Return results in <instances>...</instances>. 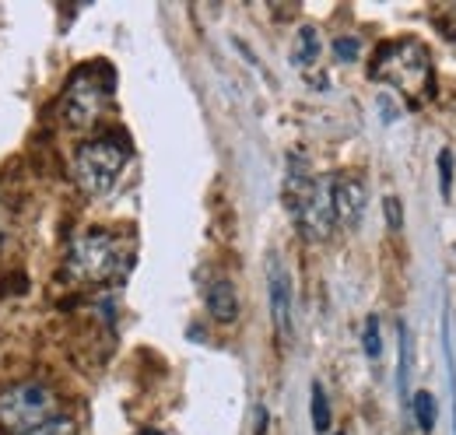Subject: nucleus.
Wrapping results in <instances>:
<instances>
[{
	"instance_id": "obj_1",
	"label": "nucleus",
	"mask_w": 456,
	"mask_h": 435,
	"mask_svg": "<svg viewBox=\"0 0 456 435\" xmlns=\"http://www.w3.org/2000/svg\"><path fill=\"white\" fill-rule=\"evenodd\" d=\"M334 176H309L305 162L288 165L285 179V204L298 221V232L309 242H323L334 235L338 211H334Z\"/></svg>"
},
{
	"instance_id": "obj_2",
	"label": "nucleus",
	"mask_w": 456,
	"mask_h": 435,
	"mask_svg": "<svg viewBox=\"0 0 456 435\" xmlns=\"http://www.w3.org/2000/svg\"><path fill=\"white\" fill-rule=\"evenodd\" d=\"M372 78L376 81H387L390 88H397L403 99L411 103H421L432 95L436 88V67H432V56L421 43L414 39H397L390 46H383L376 63H372Z\"/></svg>"
},
{
	"instance_id": "obj_3",
	"label": "nucleus",
	"mask_w": 456,
	"mask_h": 435,
	"mask_svg": "<svg viewBox=\"0 0 456 435\" xmlns=\"http://www.w3.org/2000/svg\"><path fill=\"white\" fill-rule=\"evenodd\" d=\"M126 271H130V246L119 235L95 228L74 239L67 257V274L74 281H116Z\"/></svg>"
},
{
	"instance_id": "obj_4",
	"label": "nucleus",
	"mask_w": 456,
	"mask_h": 435,
	"mask_svg": "<svg viewBox=\"0 0 456 435\" xmlns=\"http://www.w3.org/2000/svg\"><path fill=\"white\" fill-rule=\"evenodd\" d=\"M126 165V148L113 137H99L77 148L74 155V179L81 186V193L88 197H106L116 186L119 172Z\"/></svg>"
},
{
	"instance_id": "obj_5",
	"label": "nucleus",
	"mask_w": 456,
	"mask_h": 435,
	"mask_svg": "<svg viewBox=\"0 0 456 435\" xmlns=\"http://www.w3.org/2000/svg\"><path fill=\"white\" fill-rule=\"evenodd\" d=\"M53 393L43 382H18L0 393V429L11 435H25L50 422Z\"/></svg>"
},
{
	"instance_id": "obj_6",
	"label": "nucleus",
	"mask_w": 456,
	"mask_h": 435,
	"mask_svg": "<svg viewBox=\"0 0 456 435\" xmlns=\"http://www.w3.org/2000/svg\"><path fill=\"white\" fill-rule=\"evenodd\" d=\"M110 81H99L95 70H77L74 81L67 85L63 95V119L70 127H88L102 116V109L110 103Z\"/></svg>"
},
{
	"instance_id": "obj_7",
	"label": "nucleus",
	"mask_w": 456,
	"mask_h": 435,
	"mask_svg": "<svg viewBox=\"0 0 456 435\" xmlns=\"http://www.w3.org/2000/svg\"><path fill=\"white\" fill-rule=\"evenodd\" d=\"M267 295H271V316L281 337H291V281L278 257L267 260Z\"/></svg>"
},
{
	"instance_id": "obj_8",
	"label": "nucleus",
	"mask_w": 456,
	"mask_h": 435,
	"mask_svg": "<svg viewBox=\"0 0 456 435\" xmlns=\"http://www.w3.org/2000/svg\"><path fill=\"white\" fill-rule=\"evenodd\" d=\"M365 204H369V193L358 179L344 176L334 183V211H338V221L344 228H358L362 218H365Z\"/></svg>"
},
{
	"instance_id": "obj_9",
	"label": "nucleus",
	"mask_w": 456,
	"mask_h": 435,
	"mask_svg": "<svg viewBox=\"0 0 456 435\" xmlns=\"http://www.w3.org/2000/svg\"><path fill=\"white\" fill-rule=\"evenodd\" d=\"M208 313L218 324H235V316H239V295H235V288L228 281H222V277L208 288Z\"/></svg>"
},
{
	"instance_id": "obj_10",
	"label": "nucleus",
	"mask_w": 456,
	"mask_h": 435,
	"mask_svg": "<svg viewBox=\"0 0 456 435\" xmlns=\"http://www.w3.org/2000/svg\"><path fill=\"white\" fill-rule=\"evenodd\" d=\"M320 60V32L313 25H302L295 32V43H291V63L295 67H313Z\"/></svg>"
},
{
	"instance_id": "obj_11",
	"label": "nucleus",
	"mask_w": 456,
	"mask_h": 435,
	"mask_svg": "<svg viewBox=\"0 0 456 435\" xmlns=\"http://www.w3.org/2000/svg\"><path fill=\"white\" fill-rule=\"evenodd\" d=\"M411 330L407 324H400V365H397V390L403 407H411Z\"/></svg>"
},
{
	"instance_id": "obj_12",
	"label": "nucleus",
	"mask_w": 456,
	"mask_h": 435,
	"mask_svg": "<svg viewBox=\"0 0 456 435\" xmlns=\"http://www.w3.org/2000/svg\"><path fill=\"white\" fill-rule=\"evenodd\" d=\"M443 351H446V373H450V400H453V435H456V351H453V330H450V313H443Z\"/></svg>"
},
{
	"instance_id": "obj_13",
	"label": "nucleus",
	"mask_w": 456,
	"mask_h": 435,
	"mask_svg": "<svg viewBox=\"0 0 456 435\" xmlns=\"http://www.w3.org/2000/svg\"><path fill=\"white\" fill-rule=\"evenodd\" d=\"M411 407H414L418 429H421V432H432V425H436V397H432L428 390H418V393L411 397Z\"/></svg>"
},
{
	"instance_id": "obj_14",
	"label": "nucleus",
	"mask_w": 456,
	"mask_h": 435,
	"mask_svg": "<svg viewBox=\"0 0 456 435\" xmlns=\"http://www.w3.org/2000/svg\"><path fill=\"white\" fill-rule=\"evenodd\" d=\"M313 429L316 432L330 429V404H327V390L320 382H313Z\"/></svg>"
},
{
	"instance_id": "obj_15",
	"label": "nucleus",
	"mask_w": 456,
	"mask_h": 435,
	"mask_svg": "<svg viewBox=\"0 0 456 435\" xmlns=\"http://www.w3.org/2000/svg\"><path fill=\"white\" fill-rule=\"evenodd\" d=\"M439 193H443V201L453 197V152L450 148L439 152Z\"/></svg>"
},
{
	"instance_id": "obj_16",
	"label": "nucleus",
	"mask_w": 456,
	"mask_h": 435,
	"mask_svg": "<svg viewBox=\"0 0 456 435\" xmlns=\"http://www.w3.org/2000/svg\"><path fill=\"white\" fill-rule=\"evenodd\" d=\"M362 348H365V355H369V358H379V355H383V337H379V320H376V316H369V320H365V330H362Z\"/></svg>"
},
{
	"instance_id": "obj_17",
	"label": "nucleus",
	"mask_w": 456,
	"mask_h": 435,
	"mask_svg": "<svg viewBox=\"0 0 456 435\" xmlns=\"http://www.w3.org/2000/svg\"><path fill=\"white\" fill-rule=\"evenodd\" d=\"M362 53V43L354 39V36H341V39H334V56L341 60V63H354Z\"/></svg>"
},
{
	"instance_id": "obj_18",
	"label": "nucleus",
	"mask_w": 456,
	"mask_h": 435,
	"mask_svg": "<svg viewBox=\"0 0 456 435\" xmlns=\"http://www.w3.org/2000/svg\"><path fill=\"white\" fill-rule=\"evenodd\" d=\"M25 435H77V429H74L70 418H50V422H43L39 429H32Z\"/></svg>"
},
{
	"instance_id": "obj_19",
	"label": "nucleus",
	"mask_w": 456,
	"mask_h": 435,
	"mask_svg": "<svg viewBox=\"0 0 456 435\" xmlns=\"http://www.w3.org/2000/svg\"><path fill=\"white\" fill-rule=\"evenodd\" d=\"M387 221H390V228H394V232L403 228V208H400L397 197H387Z\"/></svg>"
},
{
	"instance_id": "obj_20",
	"label": "nucleus",
	"mask_w": 456,
	"mask_h": 435,
	"mask_svg": "<svg viewBox=\"0 0 456 435\" xmlns=\"http://www.w3.org/2000/svg\"><path fill=\"white\" fill-rule=\"evenodd\" d=\"M267 432V407H256V435Z\"/></svg>"
},
{
	"instance_id": "obj_21",
	"label": "nucleus",
	"mask_w": 456,
	"mask_h": 435,
	"mask_svg": "<svg viewBox=\"0 0 456 435\" xmlns=\"http://www.w3.org/2000/svg\"><path fill=\"white\" fill-rule=\"evenodd\" d=\"M141 435H162V432H151V429H148V432H141Z\"/></svg>"
},
{
	"instance_id": "obj_22",
	"label": "nucleus",
	"mask_w": 456,
	"mask_h": 435,
	"mask_svg": "<svg viewBox=\"0 0 456 435\" xmlns=\"http://www.w3.org/2000/svg\"><path fill=\"white\" fill-rule=\"evenodd\" d=\"M338 435H344V432H338Z\"/></svg>"
}]
</instances>
